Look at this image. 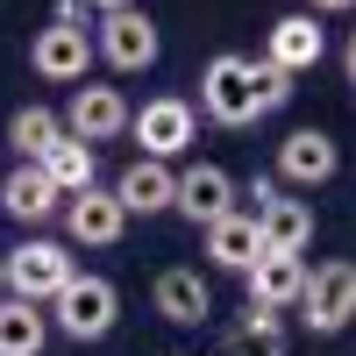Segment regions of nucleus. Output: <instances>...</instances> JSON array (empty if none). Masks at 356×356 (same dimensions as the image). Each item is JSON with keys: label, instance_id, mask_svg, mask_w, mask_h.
I'll list each match as a JSON object with an SVG mask.
<instances>
[{"label": "nucleus", "instance_id": "f257e3e1", "mask_svg": "<svg viewBox=\"0 0 356 356\" xmlns=\"http://www.w3.org/2000/svg\"><path fill=\"white\" fill-rule=\"evenodd\" d=\"M285 100H292V79L271 72L264 57L221 50V57H207V72H200V114L221 122V129H250L264 114H278Z\"/></svg>", "mask_w": 356, "mask_h": 356}, {"label": "nucleus", "instance_id": "f03ea898", "mask_svg": "<svg viewBox=\"0 0 356 356\" xmlns=\"http://www.w3.org/2000/svg\"><path fill=\"white\" fill-rule=\"evenodd\" d=\"M72 278H79V264H72V250H65V243H50V235H29V243L0 250V285H8V300L50 307Z\"/></svg>", "mask_w": 356, "mask_h": 356}, {"label": "nucleus", "instance_id": "7ed1b4c3", "mask_svg": "<svg viewBox=\"0 0 356 356\" xmlns=\"http://www.w3.org/2000/svg\"><path fill=\"white\" fill-rule=\"evenodd\" d=\"M43 321H50L57 335H72V342H107L114 321H122V292H114V278H93V271H86V278H72V285L50 300Z\"/></svg>", "mask_w": 356, "mask_h": 356}, {"label": "nucleus", "instance_id": "20e7f679", "mask_svg": "<svg viewBox=\"0 0 356 356\" xmlns=\"http://www.w3.org/2000/svg\"><path fill=\"white\" fill-rule=\"evenodd\" d=\"M349 314H356V271L335 257V264H314L307 285H300V321L314 335H342L349 328Z\"/></svg>", "mask_w": 356, "mask_h": 356}, {"label": "nucleus", "instance_id": "39448f33", "mask_svg": "<svg viewBox=\"0 0 356 356\" xmlns=\"http://www.w3.org/2000/svg\"><path fill=\"white\" fill-rule=\"evenodd\" d=\"M193 107L178 100V93H157V100H143V107H129V136L143 143V157H157V164H171L178 150L193 143Z\"/></svg>", "mask_w": 356, "mask_h": 356}, {"label": "nucleus", "instance_id": "423d86ee", "mask_svg": "<svg viewBox=\"0 0 356 356\" xmlns=\"http://www.w3.org/2000/svg\"><path fill=\"white\" fill-rule=\"evenodd\" d=\"M93 57H107L114 72H150V65H157V22L143 15V8L100 15V29H93Z\"/></svg>", "mask_w": 356, "mask_h": 356}, {"label": "nucleus", "instance_id": "0eeeda50", "mask_svg": "<svg viewBox=\"0 0 356 356\" xmlns=\"http://www.w3.org/2000/svg\"><path fill=\"white\" fill-rule=\"evenodd\" d=\"M29 65L50 86H86V72H93V36L50 22V29H36V43H29Z\"/></svg>", "mask_w": 356, "mask_h": 356}, {"label": "nucleus", "instance_id": "6e6552de", "mask_svg": "<svg viewBox=\"0 0 356 356\" xmlns=\"http://www.w3.org/2000/svg\"><path fill=\"white\" fill-rule=\"evenodd\" d=\"M57 122H65V136H79V143H114L129 129V100H122V86H93L86 79Z\"/></svg>", "mask_w": 356, "mask_h": 356}, {"label": "nucleus", "instance_id": "1a4fd4ad", "mask_svg": "<svg viewBox=\"0 0 356 356\" xmlns=\"http://www.w3.org/2000/svg\"><path fill=\"white\" fill-rule=\"evenodd\" d=\"M321 57H328V29H321L314 15H278L271 22V36H264V65L285 72V79H300L314 72Z\"/></svg>", "mask_w": 356, "mask_h": 356}, {"label": "nucleus", "instance_id": "9d476101", "mask_svg": "<svg viewBox=\"0 0 356 356\" xmlns=\"http://www.w3.org/2000/svg\"><path fill=\"white\" fill-rule=\"evenodd\" d=\"M171 207H178L193 228H214L221 214H235V178H228L221 164H193V171H178Z\"/></svg>", "mask_w": 356, "mask_h": 356}, {"label": "nucleus", "instance_id": "9b49d317", "mask_svg": "<svg viewBox=\"0 0 356 356\" xmlns=\"http://www.w3.org/2000/svg\"><path fill=\"white\" fill-rule=\"evenodd\" d=\"M65 235L72 243H86V250H107V243H122V228H129V214L114 207V193L107 186H86V193H72L65 207Z\"/></svg>", "mask_w": 356, "mask_h": 356}, {"label": "nucleus", "instance_id": "f8f14e48", "mask_svg": "<svg viewBox=\"0 0 356 356\" xmlns=\"http://www.w3.org/2000/svg\"><path fill=\"white\" fill-rule=\"evenodd\" d=\"M342 171V150L328 129H292L278 143V178L285 186H328V178Z\"/></svg>", "mask_w": 356, "mask_h": 356}, {"label": "nucleus", "instance_id": "ddd939ff", "mask_svg": "<svg viewBox=\"0 0 356 356\" xmlns=\"http://www.w3.org/2000/svg\"><path fill=\"white\" fill-rule=\"evenodd\" d=\"M157 314L171 321V328H200V321H214V285H207L193 264H171V271H157Z\"/></svg>", "mask_w": 356, "mask_h": 356}, {"label": "nucleus", "instance_id": "4468645a", "mask_svg": "<svg viewBox=\"0 0 356 356\" xmlns=\"http://www.w3.org/2000/svg\"><path fill=\"white\" fill-rule=\"evenodd\" d=\"M300 285H307V257H271V250H264V257L250 264V271H243L250 307H264V314L300 307Z\"/></svg>", "mask_w": 356, "mask_h": 356}, {"label": "nucleus", "instance_id": "2eb2a0df", "mask_svg": "<svg viewBox=\"0 0 356 356\" xmlns=\"http://www.w3.org/2000/svg\"><path fill=\"white\" fill-rule=\"evenodd\" d=\"M171 186H178V171H171V164L136 157L107 193H114V207H122V214H143V221H150V214H171Z\"/></svg>", "mask_w": 356, "mask_h": 356}, {"label": "nucleus", "instance_id": "dca6fc26", "mask_svg": "<svg viewBox=\"0 0 356 356\" xmlns=\"http://www.w3.org/2000/svg\"><path fill=\"white\" fill-rule=\"evenodd\" d=\"M257 235H264V250L271 257H307V243H314V207L307 200H264L257 207Z\"/></svg>", "mask_w": 356, "mask_h": 356}, {"label": "nucleus", "instance_id": "f3484780", "mask_svg": "<svg viewBox=\"0 0 356 356\" xmlns=\"http://www.w3.org/2000/svg\"><path fill=\"white\" fill-rule=\"evenodd\" d=\"M0 207H8V214L22 221V228H36V221H50L57 207H65V193L50 186V178L36 171V164H15L8 178H0Z\"/></svg>", "mask_w": 356, "mask_h": 356}, {"label": "nucleus", "instance_id": "a211bd4d", "mask_svg": "<svg viewBox=\"0 0 356 356\" xmlns=\"http://www.w3.org/2000/svg\"><path fill=\"white\" fill-rule=\"evenodd\" d=\"M264 257V235H257V214H221L214 228H207V264L214 271H250V264Z\"/></svg>", "mask_w": 356, "mask_h": 356}, {"label": "nucleus", "instance_id": "6ab92c4d", "mask_svg": "<svg viewBox=\"0 0 356 356\" xmlns=\"http://www.w3.org/2000/svg\"><path fill=\"white\" fill-rule=\"evenodd\" d=\"M36 171H43L65 200H72V193H86V186H100V157H93V143H79V136H57L50 150L36 157Z\"/></svg>", "mask_w": 356, "mask_h": 356}, {"label": "nucleus", "instance_id": "aec40b11", "mask_svg": "<svg viewBox=\"0 0 356 356\" xmlns=\"http://www.w3.org/2000/svg\"><path fill=\"white\" fill-rule=\"evenodd\" d=\"M221 356H285V314L250 307V314L221 335Z\"/></svg>", "mask_w": 356, "mask_h": 356}, {"label": "nucleus", "instance_id": "412c9836", "mask_svg": "<svg viewBox=\"0 0 356 356\" xmlns=\"http://www.w3.org/2000/svg\"><path fill=\"white\" fill-rule=\"evenodd\" d=\"M43 342H50L43 307H29V300H0V356H43Z\"/></svg>", "mask_w": 356, "mask_h": 356}, {"label": "nucleus", "instance_id": "4be33fe9", "mask_svg": "<svg viewBox=\"0 0 356 356\" xmlns=\"http://www.w3.org/2000/svg\"><path fill=\"white\" fill-rule=\"evenodd\" d=\"M57 136H65V122H57L50 107H15V114H8V143L22 150V164H36Z\"/></svg>", "mask_w": 356, "mask_h": 356}, {"label": "nucleus", "instance_id": "5701e85b", "mask_svg": "<svg viewBox=\"0 0 356 356\" xmlns=\"http://www.w3.org/2000/svg\"><path fill=\"white\" fill-rule=\"evenodd\" d=\"M349 0H307V15H342Z\"/></svg>", "mask_w": 356, "mask_h": 356}, {"label": "nucleus", "instance_id": "b1692460", "mask_svg": "<svg viewBox=\"0 0 356 356\" xmlns=\"http://www.w3.org/2000/svg\"><path fill=\"white\" fill-rule=\"evenodd\" d=\"M86 8H100V15H122V8H136V0H86Z\"/></svg>", "mask_w": 356, "mask_h": 356}, {"label": "nucleus", "instance_id": "393cba45", "mask_svg": "<svg viewBox=\"0 0 356 356\" xmlns=\"http://www.w3.org/2000/svg\"><path fill=\"white\" fill-rule=\"evenodd\" d=\"M171 356H193V349H171Z\"/></svg>", "mask_w": 356, "mask_h": 356}]
</instances>
